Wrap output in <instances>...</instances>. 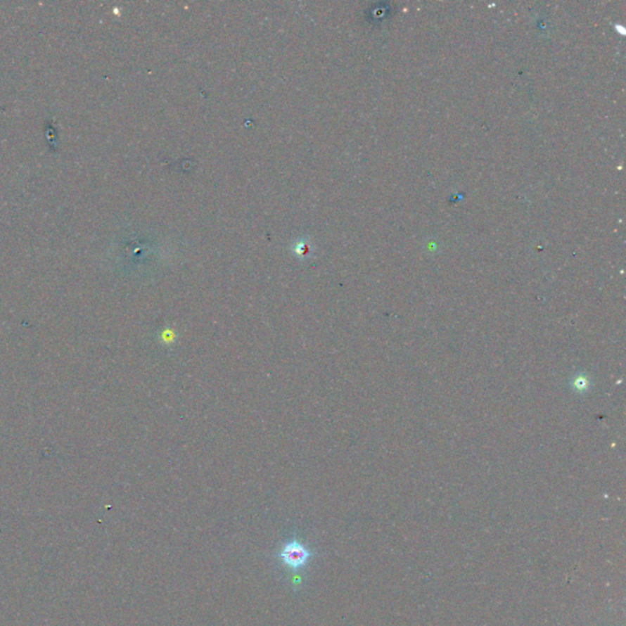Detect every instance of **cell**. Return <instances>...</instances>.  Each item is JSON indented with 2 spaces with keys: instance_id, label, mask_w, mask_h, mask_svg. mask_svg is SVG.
<instances>
[{
  "instance_id": "1",
  "label": "cell",
  "mask_w": 626,
  "mask_h": 626,
  "mask_svg": "<svg viewBox=\"0 0 626 626\" xmlns=\"http://www.w3.org/2000/svg\"><path fill=\"white\" fill-rule=\"evenodd\" d=\"M312 556V551H309L298 539L286 543L283 549L279 551V559L283 561V564L294 570L306 566Z\"/></svg>"
}]
</instances>
